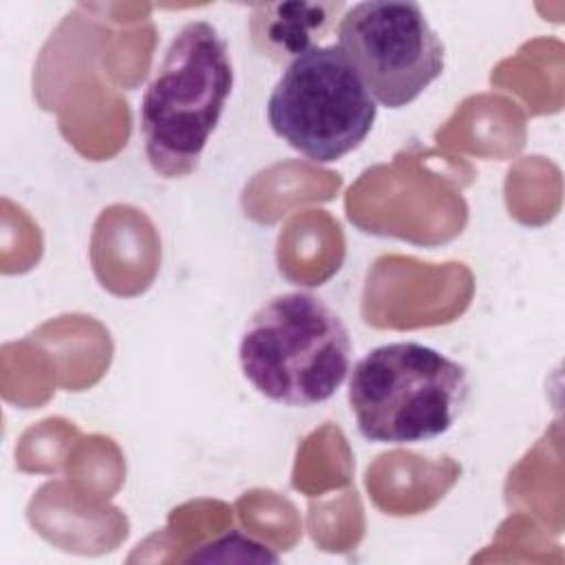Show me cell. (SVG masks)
<instances>
[{
  "label": "cell",
  "instance_id": "8992f818",
  "mask_svg": "<svg viewBox=\"0 0 565 565\" xmlns=\"http://www.w3.org/2000/svg\"><path fill=\"white\" fill-rule=\"evenodd\" d=\"M344 9V2L256 4L249 22L252 40L260 55L289 64L300 53L318 46Z\"/></svg>",
  "mask_w": 565,
  "mask_h": 565
},
{
  "label": "cell",
  "instance_id": "6da1fadb",
  "mask_svg": "<svg viewBox=\"0 0 565 565\" xmlns=\"http://www.w3.org/2000/svg\"><path fill=\"white\" fill-rule=\"evenodd\" d=\"M234 84L227 42L205 20L172 38L139 106L150 168L163 179L192 174L216 130Z\"/></svg>",
  "mask_w": 565,
  "mask_h": 565
},
{
  "label": "cell",
  "instance_id": "3957f363",
  "mask_svg": "<svg viewBox=\"0 0 565 565\" xmlns=\"http://www.w3.org/2000/svg\"><path fill=\"white\" fill-rule=\"evenodd\" d=\"M468 393L466 366L419 342L375 347L349 377L351 413L373 444H419L448 433Z\"/></svg>",
  "mask_w": 565,
  "mask_h": 565
},
{
  "label": "cell",
  "instance_id": "277c9868",
  "mask_svg": "<svg viewBox=\"0 0 565 565\" xmlns=\"http://www.w3.org/2000/svg\"><path fill=\"white\" fill-rule=\"evenodd\" d=\"M375 117V99L338 44H318L294 57L267 102L271 130L318 163L353 152Z\"/></svg>",
  "mask_w": 565,
  "mask_h": 565
},
{
  "label": "cell",
  "instance_id": "7a4b0ae2",
  "mask_svg": "<svg viewBox=\"0 0 565 565\" xmlns=\"http://www.w3.org/2000/svg\"><path fill=\"white\" fill-rule=\"evenodd\" d=\"M238 362L267 399L309 408L335 395L351 371V335L320 296L287 291L265 300L249 318Z\"/></svg>",
  "mask_w": 565,
  "mask_h": 565
},
{
  "label": "cell",
  "instance_id": "5b68a950",
  "mask_svg": "<svg viewBox=\"0 0 565 565\" xmlns=\"http://www.w3.org/2000/svg\"><path fill=\"white\" fill-rule=\"evenodd\" d=\"M338 49L386 108L408 106L444 73V42L417 2L347 7L338 20Z\"/></svg>",
  "mask_w": 565,
  "mask_h": 565
}]
</instances>
